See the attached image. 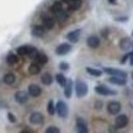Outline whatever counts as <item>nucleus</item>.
Wrapping results in <instances>:
<instances>
[{
  "instance_id": "obj_1",
  "label": "nucleus",
  "mask_w": 133,
  "mask_h": 133,
  "mask_svg": "<svg viewBox=\"0 0 133 133\" xmlns=\"http://www.w3.org/2000/svg\"><path fill=\"white\" fill-rule=\"evenodd\" d=\"M75 92L78 97H83L88 94V85H86L84 81L78 80L75 83Z\"/></svg>"
},
{
  "instance_id": "obj_9",
  "label": "nucleus",
  "mask_w": 133,
  "mask_h": 133,
  "mask_svg": "<svg viewBox=\"0 0 133 133\" xmlns=\"http://www.w3.org/2000/svg\"><path fill=\"white\" fill-rule=\"evenodd\" d=\"M105 73H107L112 76H122V78H126L127 74L122 70H118V69H114V68H105Z\"/></svg>"
},
{
  "instance_id": "obj_36",
  "label": "nucleus",
  "mask_w": 133,
  "mask_h": 133,
  "mask_svg": "<svg viewBox=\"0 0 133 133\" xmlns=\"http://www.w3.org/2000/svg\"><path fill=\"white\" fill-rule=\"evenodd\" d=\"M132 78H133V73H132Z\"/></svg>"
},
{
  "instance_id": "obj_5",
  "label": "nucleus",
  "mask_w": 133,
  "mask_h": 133,
  "mask_svg": "<svg viewBox=\"0 0 133 133\" xmlns=\"http://www.w3.org/2000/svg\"><path fill=\"white\" fill-rule=\"evenodd\" d=\"M71 49V46L70 44H68V43H62V44H59L56 49V53H57L58 56H64L66 53H69Z\"/></svg>"
},
{
  "instance_id": "obj_10",
  "label": "nucleus",
  "mask_w": 133,
  "mask_h": 133,
  "mask_svg": "<svg viewBox=\"0 0 133 133\" xmlns=\"http://www.w3.org/2000/svg\"><path fill=\"white\" fill-rule=\"evenodd\" d=\"M42 24H43V27L47 30H51L54 27V19H52V17H49V16H43L42 19Z\"/></svg>"
},
{
  "instance_id": "obj_26",
  "label": "nucleus",
  "mask_w": 133,
  "mask_h": 133,
  "mask_svg": "<svg viewBox=\"0 0 133 133\" xmlns=\"http://www.w3.org/2000/svg\"><path fill=\"white\" fill-rule=\"evenodd\" d=\"M6 62H8V64H10V65L15 64V63L17 62V57H16V54L10 53L9 56H8V58H6Z\"/></svg>"
},
{
  "instance_id": "obj_27",
  "label": "nucleus",
  "mask_w": 133,
  "mask_h": 133,
  "mask_svg": "<svg viewBox=\"0 0 133 133\" xmlns=\"http://www.w3.org/2000/svg\"><path fill=\"white\" fill-rule=\"evenodd\" d=\"M56 80L58 81V84H59L61 86H64L65 85V83H66L65 76L63 75V74H57V75H56Z\"/></svg>"
},
{
  "instance_id": "obj_6",
  "label": "nucleus",
  "mask_w": 133,
  "mask_h": 133,
  "mask_svg": "<svg viewBox=\"0 0 133 133\" xmlns=\"http://www.w3.org/2000/svg\"><path fill=\"white\" fill-rule=\"evenodd\" d=\"M95 91L97 92V94H100V95H105V96H107V95H115L116 92L112 90H110L107 86H104V85H97L95 88Z\"/></svg>"
},
{
  "instance_id": "obj_21",
  "label": "nucleus",
  "mask_w": 133,
  "mask_h": 133,
  "mask_svg": "<svg viewBox=\"0 0 133 133\" xmlns=\"http://www.w3.org/2000/svg\"><path fill=\"white\" fill-rule=\"evenodd\" d=\"M41 81H42V84H44V85H51L53 81V78L52 75L49 74V73H46V74H43L42 78H41Z\"/></svg>"
},
{
  "instance_id": "obj_29",
  "label": "nucleus",
  "mask_w": 133,
  "mask_h": 133,
  "mask_svg": "<svg viewBox=\"0 0 133 133\" xmlns=\"http://www.w3.org/2000/svg\"><path fill=\"white\" fill-rule=\"evenodd\" d=\"M27 52H29V47L27 46H22V47L17 48V53L20 56H27Z\"/></svg>"
},
{
  "instance_id": "obj_25",
  "label": "nucleus",
  "mask_w": 133,
  "mask_h": 133,
  "mask_svg": "<svg viewBox=\"0 0 133 133\" xmlns=\"http://www.w3.org/2000/svg\"><path fill=\"white\" fill-rule=\"evenodd\" d=\"M86 71L90 74V75H92V76H101V70H97V69H94V68H90V66H88L86 68Z\"/></svg>"
},
{
  "instance_id": "obj_11",
  "label": "nucleus",
  "mask_w": 133,
  "mask_h": 133,
  "mask_svg": "<svg viewBox=\"0 0 133 133\" xmlns=\"http://www.w3.org/2000/svg\"><path fill=\"white\" fill-rule=\"evenodd\" d=\"M29 95H31L32 97H37L41 95V88L36 84H31L29 86Z\"/></svg>"
},
{
  "instance_id": "obj_22",
  "label": "nucleus",
  "mask_w": 133,
  "mask_h": 133,
  "mask_svg": "<svg viewBox=\"0 0 133 133\" xmlns=\"http://www.w3.org/2000/svg\"><path fill=\"white\" fill-rule=\"evenodd\" d=\"M43 33H44V27H42V26H35L32 29V35L36 37H41V36H43Z\"/></svg>"
},
{
  "instance_id": "obj_16",
  "label": "nucleus",
  "mask_w": 133,
  "mask_h": 133,
  "mask_svg": "<svg viewBox=\"0 0 133 133\" xmlns=\"http://www.w3.org/2000/svg\"><path fill=\"white\" fill-rule=\"evenodd\" d=\"M119 47H121V49H123V51H128V49L133 48V44L129 38H122L121 42H119Z\"/></svg>"
},
{
  "instance_id": "obj_32",
  "label": "nucleus",
  "mask_w": 133,
  "mask_h": 133,
  "mask_svg": "<svg viewBox=\"0 0 133 133\" xmlns=\"http://www.w3.org/2000/svg\"><path fill=\"white\" fill-rule=\"evenodd\" d=\"M59 68L62 69V70H68V68H69V64L65 62H62L61 64H59Z\"/></svg>"
},
{
  "instance_id": "obj_24",
  "label": "nucleus",
  "mask_w": 133,
  "mask_h": 133,
  "mask_svg": "<svg viewBox=\"0 0 133 133\" xmlns=\"http://www.w3.org/2000/svg\"><path fill=\"white\" fill-rule=\"evenodd\" d=\"M36 59H37L38 64H46V63L48 62V57L46 54H43V53H38Z\"/></svg>"
},
{
  "instance_id": "obj_33",
  "label": "nucleus",
  "mask_w": 133,
  "mask_h": 133,
  "mask_svg": "<svg viewBox=\"0 0 133 133\" xmlns=\"http://www.w3.org/2000/svg\"><path fill=\"white\" fill-rule=\"evenodd\" d=\"M8 117H9V121L10 122H16V118L12 114H8Z\"/></svg>"
},
{
  "instance_id": "obj_2",
  "label": "nucleus",
  "mask_w": 133,
  "mask_h": 133,
  "mask_svg": "<svg viewBox=\"0 0 133 133\" xmlns=\"http://www.w3.org/2000/svg\"><path fill=\"white\" fill-rule=\"evenodd\" d=\"M56 112L58 114V116L61 118H65L66 116H68V106H66L65 102L58 101L57 105H56Z\"/></svg>"
},
{
  "instance_id": "obj_8",
  "label": "nucleus",
  "mask_w": 133,
  "mask_h": 133,
  "mask_svg": "<svg viewBox=\"0 0 133 133\" xmlns=\"http://www.w3.org/2000/svg\"><path fill=\"white\" fill-rule=\"evenodd\" d=\"M15 100H16V102H19V104H25V102L29 100V94L25 92V91H17V92L15 94Z\"/></svg>"
},
{
  "instance_id": "obj_12",
  "label": "nucleus",
  "mask_w": 133,
  "mask_h": 133,
  "mask_svg": "<svg viewBox=\"0 0 133 133\" xmlns=\"http://www.w3.org/2000/svg\"><path fill=\"white\" fill-rule=\"evenodd\" d=\"M80 33L81 31L80 30H74V31H71L66 35V38L70 41V42H78L79 41V37H80Z\"/></svg>"
},
{
  "instance_id": "obj_34",
  "label": "nucleus",
  "mask_w": 133,
  "mask_h": 133,
  "mask_svg": "<svg viewBox=\"0 0 133 133\" xmlns=\"http://www.w3.org/2000/svg\"><path fill=\"white\" fill-rule=\"evenodd\" d=\"M110 3H111V4H115V3H116V0H109Z\"/></svg>"
},
{
  "instance_id": "obj_19",
  "label": "nucleus",
  "mask_w": 133,
  "mask_h": 133,
  "mask_svg": "<svg viewBox=\"0 0 133 133\" xmlns=\"http://www.w3.org/2000/svg\"><path fill=\"white\" fill-rule=\"evenodd\" d=\"M15 81H16V76L12 73H8V74L4 75V83L6 85H12Z\"/></svg>"
},
{
  "instance_id": "obj_14",
  "label": "nucleus",
  "mask_w": 133,
  "mask_h": 133,
  "mask_svg": "<svg viewBox=\"0 0 133 133\" xmlns=\"http://www.w3.org/2000/svg\"><path fill=\"white\" fill-rule=\"evenodd\" d=\"M76 128H78V131L80 133L88 132V127H86L85 121L81 118V117H78V118H76Z\"/></svg>"
},
{
  "instance_id": "obj_20",
  "label": "nucleus",
  "mask_w": 133,
  "mask_h": 133,
  "mask_svg": "<svg viewBox=\"0 0 133 133\" xmlns=\"http://www.w3.org/2000/svg\"><path fill=\"white\" fill-rule=\"evenodd\" d=\"M71 90H73V83L70 80H66L65 85H64V95H65V97H70Z\"/></svg>"
},
{
  "instance_id": "obj_30",
  "label": "nucleus",
  "mask_w": 133,
  "mask_h": 133,
  "mask_svg": "<svg viewBox=\"0 0 133 133\" xmlns=\"http://www.w3.org/2000/svg\"><path fill=\"white\" fill-rule=\"evenodd\" d=\"M47 111H48V114L52 115V116L56 114V107H54V104H53V101H49V102H48Z\"/></svg>"
},
{
  "instance_id": "obj_18",
  "label": "nucleus",
  "mask_w": 133,
  "mask_h": 133,
  "mask_svg": "<svg viewBox=\"0 0 133 133\" xmlns=\"http://www.w3.org/2000/svg\"><path fill=\"white\" fill-rule=\"evenodd\" d=\"M51 11H52L54 15H58L59 12H62L63 11L62 4H61L59 1H54V3L52 4V6H51Z\"/></svg>"
},
{
  "instance_id": "obj_35",
  "label": "nucleus",
  "mask_w": 133,
  "mask_h": 133,
  "mask_svg": "<svg viewBox=\"0 0 133 133\" xmlns=\"http://www.w3.org/2000/svg\"><path fill=\"white\" fill-rule=\"evenodd\" d=\"M131 64L133 65V56H132V59H131Z\"/></svg>"
},
{
  "instance_id": "obj_4",
  "label": "nucleus",
  "mask_w": 133,
  "mask_h": 133,
  "mask_svg": "<svg viewBox=\"0 0 133 133\" xmlns=\"http://www.w3.org/2000/svg\"><path fill=\"white\" fill-rule=\"evenodd\" d=\"M121 110V104L117 102V101H111L107 105V111H109L111 115H117Z\"/></svg>"
},
{
  "instance_id": "obj_3",
  "label": "nucleus",
  "mask_w": 133,
  "mask_h": 133,
  "mask_svg": "<svg viewBox=\"0 0 133 133\" xmlns=\"http://www.w3.org/2000/svg\"><path fill=\"white\" fill-rule=\"evenodd\" d=\"M127 123H128V117L126 115H119L115 119V124H116L117 128H123L127 126Z\"/></svg>"
},
{
  "instance_id": "obj_13",
  "label": "nucleus",
  "mask_w": 133,
  "mask_h": 133,
  "mask_svg": "<svg viewBox=\"0 0 133 133\" xmlns=\"http://www.w3.org/2000/svg\"><path fill=\"white\" fill-rule=\"evenodd\" d=\"M70 10H78L81 6V0H63Z\"/></svg>"
},
{
  "instance_id": "obj_17",
  "label": "nucleus",
  "mask_w": 133,
  "mask_h": 133,
  "mask_svg": "<svg viewBox=\"0 0 133 133\" xmlns=\"http://www.w3.org/2000/svg\"><path fill=\"white\" fill-rule=\"evenodd\" d=\"M109 81L111 84H115V85H124L126 84V78H122V76H112L109 79Z\"/></svg>"
},
{
  "instance_id": "obj_7",
  "label": "nucleus",
  "mask_w": 133,
  "mask_h": 133,
  "mask_svg": "<svg viewBox=\"0 0 133 133\" xmlns=\"http://www.w3.org/2000/svg\"><path fill=\"white\" fill-rule=\"evenodd\" d=\"M30 122L32 124H41L43 122V116L39 112H32L30 116Z\"/></svg>"
},
{
  "instance_id": "obj_15",
  "label": "nucleus",
  "mask_w": 133,
  "mask_h": 133,
  "mask_svg": "<svg viewBox=\"0 0 133 133\" xmlns=\"http://www.w3.org/2000/svg\"><path fill=\"white\" fill-rule=\"evenodd\" d=\"M88 46L92 49H95L100 46V39L99 37H96V36H90V37L88 38Z\"/></svg>"
},
{
  "instance_id": "obj_28",
  "label": "nucleus",
  "mask_w": 133,
  "mask_h": 133,
  "mask_svg": "<svg viewBox=\"0 0 133 133\" xmlns=\"http://www.w3.org/2000/svg\"><path fill=\"white\" fill-rule=\"evenodd\" d=\"M37 54H38V52H37V49L35 47H29V52H27V56L29 57H31V58H36L37 57Z\"/></svg>"
},
{
  "instance_id": "obj_31",
  "label": "nucleus",
  "mask_w": 133,
  "mask_h": 133,
  "mask_svg": "<svg viewBox=\"0 0 133 133\" xmlns=\"http://www.w3.org/2000/svg\"><path fill=\"white\" fill-rule=\"evenodd\" d=\"M46 132L47 133H59V128H57L56 126H51V127H48L46 129Z\"/></svg>"
},
{
  "instance_id": "obj_23",
  "label": "nucleus",
  "mask_w": 133,
  "mask_h": 133,
  "mask_svg": "<svg viewBox=\"0 0 133 133\" xmlns=\"http://www.w3.org/2000/svg\"><path fill=\"white\" fill-rule=\"evenodd\" d=\"M29 71L30 74H32V75H36V74H38L39 71H41V66H39V64H31L29 68Z\"/></svg>"
}]
</instances>
